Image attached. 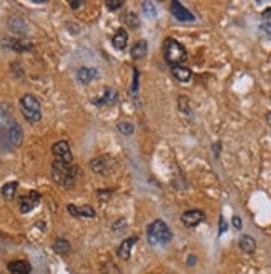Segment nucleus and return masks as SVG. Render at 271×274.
I'll use <instances>...</instances> for the list:
<instances>
[{
  "instance_id": "f257e3e1",
  "label": "nucleus",
  "mask_w": 271,
  "mask_h": 274,
  "mask_svg": "<svg viewBox=\"0 0 271 274\" xmlns=\"http://www.w3.org/2000/svg\"><path fill=\"white\" fill-rule=\"evenodd\" d=\"M78 175V168L73 163H65L62 160H55L52 163V178L62 188H72Z\"/></svg>"
},
{
  "instance_id": "f03ea898",
  "label": "nucleus",
  "mask_w": 271,
  "mask_h": 274,
  "mask_svg": "<svg viewBox=\"0 0 271 274\" xmlns=\"http://www.w3.org/2000/svg\"><path fill=\"white\" fill-rule=\"evenodd\" d=\"M163 57H165L167 63H170L172 67H176V65H183L188 59V53L186 48L178 40L168 37L163 42Z\"/></svg>"
},
{
  "instance_id": "7ed1b4c3",
  "label": "nucleus",
  "mask_w": 271,
  "mask_h": 274,
  "mask_svg": "<svg viewBox=\"0 0 271 274\" xmlns=\"http://www.w3.org/2000/svg\"><path fill=\"white\" fill-rule=\"evenodd\" d=\"M147 236H148L150 244H155V246H165V244L170 243V241H172L173 233H172V229L168 228V225H167L165 221L156 220V221H153L152 225L148 226V229H147Z\"/></svg>"
},
{
  "instance_id": "20e7f679",
  "label": "nucleus",
  "mask_w": 271,
  "mask_h": 274,
  "mask_svg": "<svg viewBox=\"0 0 271 274\" xmlns=\"http://www.w3.org/2000/svg\"><path fill=\"white\" fill-rule=\"evenodd\" d=\"M18 105H20V112L23 115V118L27 120L29 123H37L42 120L40 101L37 100L32 93H25L20 98V101H18Z\"/></svg>"
},
{
  "instance_id": "39448f33",
  "label": "nucleus",
  "mask_w": 271,
  "mask_h": 274,
  "mask_svg": "<svg viewBox=\"0 0 271 274\" xmlns=\"http://www.w3.org/2000/svg\"><path fill=\"white\" fill-rule=\"evenodd\" d=\"M22 128L18 123H12L7 128H4L0 131V148L2 150H14L17 146H20L22 143Z\"/></svg>"
},
{
  "instance_id": "423d86ee",
  "label": "nucleus",
  "mask_w": 271,
  "mask_h": 274,
  "mask_svg": "<svg viewBox=\"0 0 271 274\" xmlns=\"http://www.w3.org/2000/svg\"><path fill=\"white\" fill-rule=\"evenodd\" d=\"M40 200H42V196L39 191H30V193L23 195L20 201H18V209H20V213L27 214L32 211L35 206H39Z\"/></svg>"
},
{
  "instance_id": "0eeeda50",
  "label": "nucleus",
  "mask_w": 271,
  "mask_h": 274,
  "mask_svg": "<svg viewBox=\"0 0 271 274\" xmlns=\"http://www.w3.org/2000/svg\"><path fill=\"white\" fill-rule=\"evenodd\" d=\"M90 168L93 173L97 175H110V171L113 168V160L110 156H97L90 161Z\"/></svg>"
},
{
  "instance_id": "6e6552de",
  "label": "nucleus",
  "mask_w": 271,
  "mask_h": 274,
  "mask_svg": "<svg viewBox=\"0 0 271 274\" xmlns=\"http://www.w3.org/2000/svg\"><path fill=\"white\" fill-rule=\"evenodd\" d=\"M52 153L55 155L57 160H62L65 163H73V155H72V150H70V145L65 140H60L52 146Z\"/></svg>"
},
{
  "instance_id": "1a4fd4ad",
  "label": "nucleus",
  "mask_w": 271,
  "mask_h": 274,
  "mask_svg": "<svg viewBox=\"0 0 271 274\" xmlns=\"http://www.w3.org/2000/svg\"><path fill=\"white\" fill-rule=\"evenodd\" d=\"M117 100H118V92L115 90V88L106 87V88H103V93H100L98 98L92 100V103L97 105V106H105V105L112 106V105L117 103Z\"/></svg>"
},
{
  "instance_id": "9d476101",
  "label": "nucleus",
  "mask_w": 271,
  "mask_h": 274,
  "mask_svg": "<svg viewBox=\"0 0 271 274\" xmlns=\"http://www.w3.org/2000/svg\"><path fill=\"white\" fill-rule=\"evenodd\" d=\"M205 213L201 209H188L183 214H181V223L186 226V228H195L198 226L200 223L205 221Z\"/></svg>"
},
{
  "instance_id": "9b49d317",
  "label": "nucleus",
  "mask_w": 271,
  "mask_h": 274,
  "mask_svg": "<svg viewBox=\"0 0 271 274\" xmlns=\"http://www.w3.org/2000/svg\"><path fill=\"white\" fill-rule=\"evenodd\" d=\"M170 9H172V14L178 22H183V23L185 22H195V15L186 7H183L180 2H176V0H173L172 5H170Z\"/></svg>"
},
{
  "instance_id": "f8f14e48",
  "label": "nucleus",
  "mask_w": 271,
  "mask_h": 274,
  "mask_svg": "<svg viewBox=\"0 0 271 274\" xmlns=\"http://www.w3.org/2000/svg\"><path fill=\"white\" fill-rule=\"evenodd\" d=\"M67 209L72 216H75V218H95L97 216L95 209H93L92 206H88V205H84V206L68 205Z\"/></svg>"
},
{
  "instance_id": "ddd939ff",
  "label": "nucleus",
  "mask_w": 271,
  "mask_h": 274,
  "mask_svg": "<svg viewBox=\"0 0 271 274\" xmlns=\"http://www.w3.org/2000/svg\"><path fill=\"white\" fill-rule=\"evenodd\" d=\"M5 47L14 50L17 53H23V52L32 50V43L27 40H22V38H7V40H5Z\"/></svg>"
},
{
  "instance_id": "4468645a",
  "label": "nucleus",
  "mask_w": 271,
  "mask_h": 274,
  "mask_svg": "<svg viewBox=\"0 0 271 274\" xmlns=\"http://www.w3.org/2000/svg\"><path fill=\"white\" fill-rule=\"evenodd\" d=\"M137 241H138V238L137 236H130V238H127L123 241L122 244L118 246V258L120 259H123V261H127V259H130V256H131V250H133V246L137 244Z\"/></svg>"
},
{
  "instance_id": "2eb2a0df",
  "label": "nucleus",
  "mask_w": 271,
  "mask_h": 274,
  "mask_svg": "<svg viewBox=\"0 0 271 274\" xmlns=\"http://www.w3.org/2000/svg\"><path fill=\"white\" fill-rule=\"evenodd\" d=\"M77 76H78L82 85H88V84H92L93 80H97L98 70L97 68H90V67H82V68H78Z\"/></svg>"
},
{
  "instance_id": "dca6fc26",
  "label": "nucleus",
  "mask_w": 271,
  "mask_h": 274,
  "mask_svg": "<svg viewBox=\"0 0 271 274\" xmlns=\"http://www.w3.org/2000/svg\"><path fill=\"white\" fill-rule=\"evenodd\" d=\"M172 75L175 76L176 80L181 81V84H188V81L192 80V70L188 67H183V65H176V67H172Z\"/></svg>"
},
{
  "instance_id": "f3484780",
  "label": "nucleus",
  "mask_w": 271,
  "mask_h": 274,
  "mask_svg": "<svg viewBox=\"0 0 271 274\" xmlns=\"http://www.w3.org/2000/svg\"><path fill=\"white\" fill-rule=\"evenodd\" d=\"M112 43H113V47H115L117 50H125V48H127V45H128V34H127V30L120 29L117 34L113 35Z\"/></svg>"
},
{
  "instance_id": "a211bd4d",
  "label": "nucleus",
  "mask_w": 271,
  "mask_h": 274,
  "mask_svg": "<svg viewBox=\"0 0 271 274\" xmlns=\"http://www.w3.org/2000/svg\"><path fill=\"white\" fill-rule=\"evenodd\" d=\"M9 271H10V274H30L32 267H30L27 261H10Z\"/></svg>"
},
{
  "instance_id": "6ab92c4d",
  "label": "nucleus",
  "mask_w": 271,
  "mask_h": 274,
  "mask_svg": "<svg viewBox=\"0 0 271 274\" xmlns=\"http://www.w3.org/2000/svg\"><path fill=\"white\" fill-rule=\"evenodd\" d=\"M239 250L247 254H253L256 251V243L255 239L248 236V234H243L241 238H239Z\"/></svg>"
},
{
  "instance_id": "aec40b11",
  "label": "nucleus",
  "mask_w": 271,
  "mask_h": 274,
  "mask_svg": "<svg viewBox=\"0 0 271 274\" xmlns=\"http://www.w3.org/2000/svg\"><path fill=\"white\" fill-rule=\"evenodd\" d=\"M147 52H148V45H147V42L145 40H138L133 47H131V59L133 60H140V59H143L145 55H147Z\"/></svg>"
},
{
  "instance_id": "412c9836",
  "label": "nucleus",
  "mask_w": 271,
  "mask_h": 274,
  "mask_svg": "<svg viewBox=\"0 0 271 274\" xmlns=\"http://www.w3.org/2000/svg\"><path fill=\"white\" fill-rule=\"evenodd\" d=\"M122 23L125 25V27L135 30V29L140 27V18H138V15L135 14V12H127V14L122 15Z\"/></svg>"
},
{
  "instance_id": "4be33fe9",
  "label": "nucleus",
  "mask_w": 271,
  "mask_h": 274,
  "mask_svg": "<svg viewBox=\"0 0 271 274\" xmlns=\"http://www.w3.org/2000/svg\"><path fill=\"white\" fill-rule=\"evenodd\" d=\"M17 188H18V183L17 181H9L5 183L2 186V196L5 200H14L15 198V193H17Z\"/></svg>"
},
{
  "instance_id": "5701e85b",
  "label": "nucleus",
  "mask_w": 271,
  "mask_h": 274,
  "mask_svg": "<svg viewBox=\"0 0 271 274\" xmlns=\"http://www.w3.org/2000/svg\"><path fill=\"white\" fill-rule=\"evenodd\" d=\"M12 123L10 105H0V126H10Z\"/></svg>"
},
{
  "instance_id": "b1692460",
  "label": "nucleus",
  "mask_w": 271,
  "mask_h": 274,
  "mask_svg": "<svg viewBox=\"0 0 271 274\" xmlns=\"http://www.w3.org/2000/svg\"><path fill=\"white\" fill-rule=\"evenodd\" d=\"M53 251H55V253H59V254H67V253H70V243H68V241L64 239V238L55 239V243H53Z\"/></svg>"
},
{
  "instance_id": "393cba45",
  "label": "nucleus",
  "mask_w": 271,
  "mask_h": 274,
  "mask_svg": "<svg viewBox=\"0 0 271 274\" xmlns=\"http://www.w3.org/2000/svg\"><path fill=\"white\" fill-rule=\"evenodd\" d=\"M117 128H118V131L122 133V135H125V136L133 135V131H135V126L131 125V123H128V122H120V123L117 125Z\"/></svg>"
},
{
  "instance_id": "a878e982",
  "label": "nucleus",
  "mask_w": 271,
  "mask_h": 274,
  "mask_svg": "<svg viewBox=\"0 0 271 274\" xmlns=\"http://www.w3.org/2000/svg\"><path fill=\"white\" fill-rule=\"evenodd\" d=\"M178 105H180V112H183L186 115H192V108H190V100L186 97H180L178 98Z\"/></svg>"
},
{
  "instance_id": "bb28decb",
  "label": "nucleus",
  "mask_w": 271,
  "mask_h": 274,
  "mask_svg": "<svg viewBox=\"0 0 271 274\" xmlns=\"http://www.w3.org/2000/svg\"><path fill=\"white\" fill-rule=\"evenodd\" d=\"M142 9H143V12H145V14H147L148 17H155V15H156V9H155V5H153L152 2H143Z\"/></svg>"
},
{
  "instance_id": "cd10ccee",
  "label": "nucleus",
  "mask_w": 271,
  "mask_h": 274,
  "mask_svg": "<svg viewBox=\"0 0 271 274\" xmlns=\"http://www.w3.org/2000/svg\"><path fill=\"white\" fill-rule=\"evenodd\" d=\"M138 80H140V73L138 70L133 68V81H131V97H137V92H138Z\"/></svg>"
},
{
  "instance_id": "c85d7f7f",
  "label": "nucleus",
  "mask_w": 271,
  "mask_h": 274,
  "mask_svg": "<svg viewBox=\"0 0 271 274\" xmlns=\"http://www.w3.org/2000/svg\"><path fill=\"white\" fill-rule=\"evenodd\" d=\"M120 7H123V0H117V2L109 0V2H106V9L109 10H118Z\"/></svg>"
},
{
  "instance_id": "c756f323",
  "label": "nucleus",
  "mask_w": 271,
  "mask_h": 274,
  "mask_svg": "<svg viewBox=\"0 0 271 274\" xmlns=\"http://www.w3.org/2000/svg\"><path fill=\"white\" fill-rule=\"evenodd\" d=\"M98 198H100V201H109L110 198H112V191H98Z\"/></svg>"
},
{
  "instance_id": "7c9ffc66",
  "label": "nucleus",
  "mask_w": 271,
  "mask_h": 274,
  "mask_svg": "<svg viewBox=\"0 0 271 274\" xmlns=\"http://www.w3.org/2000/svg\"><path fill=\"white\" fill-rule=\"evenodd\" d=\"M260 29H261L266 35H271V22H264V23H261V25H260Z\"/></svg>"
},
{
  "instance_id": "2f4dec72",
  "label": "nucleus",
  "mask_w": 271,
  "mask_h": 274,
  "mask_svg": "<svg viewBox=\"0 0 271 274\" xmlns=\"http://www.w3.org/2000/svg\"><path fill=\"white\" fill-rule=\"evenodd\" d=\"M231 223H233V226H235L236 229H241L243 226V223H241V218H239V216H233V220H231Z\"/></svg>"
},
{
  "instance_id": "473e14b6",
  "label": "nucleus",
  "mask_w": 271,
  "mask_h": 274,
  "mask_svg": "<svg viewBox=\"0 0 271 274\" xmlns=\"http://www.w3.org/2000/svg\"><path fill=\"white\" fill-rule=\"evenodd\" d=\"M226 231V223H225V218L223 216H220V231H218V234L222 236V234Z\"/></svg>"
},
{
  "instance_id": "72a5a7b5",
  "label": "nucleus",
  "mask_w": 271,
  "mask_h": 274,
  "mask_svg": "<svg viewBox=\"0 0 271 274\" xmlns=\"http://www.w3.org/2000/svg\"><path fill=\"white\" fill-rule=\"evenodd\" d=\"M261 15H263V18H266L268 22H271V7H269V9H266V10H264Z\"/></svg>"
},
{
  "instance_id": "f704fd0d",
  "label": "nucleus",
  "mask_w": 271,
  "mask_h": 274,
  "mask_svg": "<svg viewBox=\"0 0 271 274\" xmlns=\"http://www.w3.org/2000/svg\"><path fill=\"white\" fill-rule=\"evenodd\" d=\"M264 118H266V123L271 125V112H268L266 115H264Z\"/></svg>"
},
{
  "instance_id": "c9c22d12",
  "label": "nucleus",
  "mask_w": 271,
  "mask_h": 274,
  "mask_svg": "<svg viewBox=\"0 0 271 274\" xmlns=\"http://www.w3.org/2000/svg\"><path fill=\"white\" fill-rule=\"evenodd\" d=\"M78 5H80V2H70V7H72V9H77Z\"/></svg>"
},
{
  "instance_id": "e433bc0d",
  "label": "nucleus",
  "mask_w": 271,
  "mask_h": 274,
  "mask_svg": "<svg viewBox=\"0 0 271 274\" xmlns=\"http://www.w3.org/2000/svg\"><path fill=\"white\" fill-rule=\"evenodd\" d=\"M195 261H197V259H195L193 256H192V258H188V263H190V264H193V263H195Z\"/></svg>"
}]
</instances>
